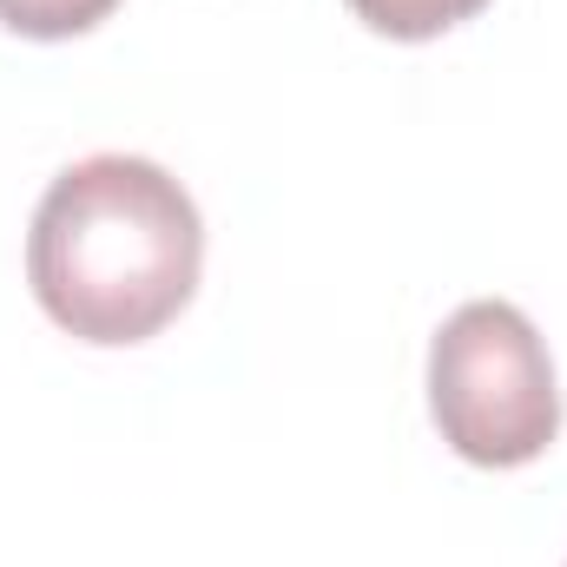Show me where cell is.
I'll list each match as a JSON object with an SVG mask.
<instances>
[{"label": "cell", "instance_id": "1", "mask_svg": "<svg viewBox=\"0 0 567 567\" xmlns=\"http://www.w3.org/2000/svg\"><path fill=\"white\" fill-rule=\"evenodd\" d=\"M205 218L192 192L140 152L66 165L27 225V284L40 310L100 350L158 337L198 290Z\"/></svg>", "mask_w": 567, "mask_h": 567}, {"label": "cell", "instance_id": "2", "mask_svg": "<svg viewBox=\"0 0 567 567\" xmlns=\"http://www.w3.org/2000/svg\"><path fill=\"white\" fill-rule=\"evenodd\" d=\"M429 416L475 468H522L561 435L555 357L508 297H475L435 330Z\"/></svg>", "mask_w": 567, "mask_h": 567}, {"label": "cell", "instance_id": "3", "mask_svg": "<svg viewBox=\"0 0 567 567\" xmlns=\"http://www.w3.org/2000/svg\"><path fill=\"white\" fill-rule=\"evenodd\" d=\"M488 0H350V13L370 27V33H390V40H435L462 20H475Z\"/></svg>", "mask_w": 567, "mask_h": 567}, {"label": "cell", "instance_id": "4", "mask_svg": "<svg viewBox=\"0 0 567 567\" xmlns=\"http://www.w3.org/2000/svg\"><path fill=\"white\" fill-rule=\"evenodd\" d=\"M120 0H0V27L27 33V40H73L86 27H100Z\"/></svg>", "mask_w": 567, "mask_h": 567}]
</instances>
